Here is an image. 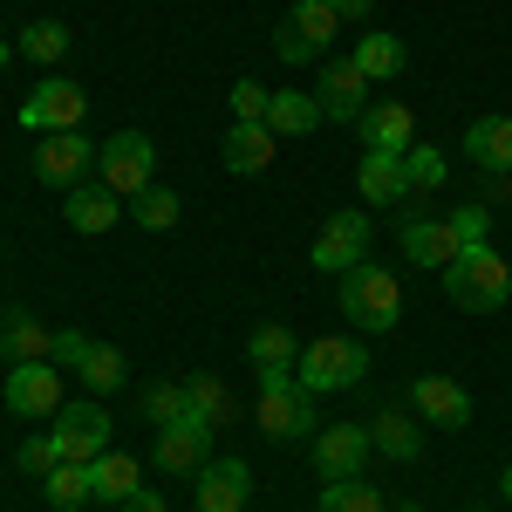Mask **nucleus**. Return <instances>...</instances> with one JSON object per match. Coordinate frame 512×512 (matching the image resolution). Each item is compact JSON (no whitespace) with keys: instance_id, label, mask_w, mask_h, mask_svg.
I'll use <instances>...</instances> for the list:
<instances>
[{"instance_id":"f257e3e1","label":"nucleus","mask_w":512,"mask_h":512,"mask_svg":"<svg viewBox=\"0 0 512 512\" xmlns=\"http://www.w3.org/2000/svg\"><path fill=\"white\" fill-rule=\"evenodd\" d=\"M444 301H451L458 315H499V308L512 301V260L492 246V239L465 246V253L444 267Z\"/></svg>"},{"instance_id":"f03ea898","label":"nucleus","mask_w":512,"mask_h":512,"mask_svg":"<svg viewBox=\"0 0 512 512\" xmlns=\"http://www.w3.org/2000/svg\"><path fill=\"white\" fill-rule=\"evenodd\" d=\"M260 376V403H253V424L274 437V444H294V437H315L321 431V410L315 396L301 390L294 369H253Z\"/></svg>"},{"instance_id":"7ed1b4c3","label":"nucleus","mask_w":512,"mask_h":512,"mask_svg":"<svg viewBox=\"0 0 512 512\" xmlns=\"http://www.w3.org/2000/svg\"><path fill=\"white\" fill-rule=\"evenodd\" d=\"M342 315L362 335H390L396 321H403V280L390 267H376V260H355L349 274H342Z\"/></svg>"},{"instance_id":"20e7f679","label":"nucleus","mask_w":512,"mask_h":512,"mask_svg":"<svg viewBox=\"0 0 512 512\" xmlns=\"http://www.w3.org/2000/svg\"><path fill=\"white\" fill-rule=\"evenodd\" d=\"M294 376H301V390H308V396L355 390V383L369 376V349H362L355 335H315V342H301Z\"/></svg>"},{"instance_id":"39448f33","label":"nucleus","mask_w":512,"mask_h":512,"mask_svg":"<svg viewBox=\"0 0 512 512\" xmlns=\"http://www.w3.org/2000/svg\"><path fill=\"white\" fill-rule=\"evenodd\" d=\"M335 35H342V14H335L328 0H294L287 21L274 28V55L287 62V69H308V62L328 55V41H335Z\"/></svg>"},{"instance_id":"423d86ee","label":"nucleus","mask_w":512,"mask_h":512,"mask_svg":"<svg viewBox=\"0 0 512 512\" xmlns=\"http://www.w3.org/2000/svg\"><path fill=\"white\" fill-rule=\"evenodd\" d=\"M96 178L117 198H137L144 185H158V144L144 130H117L110 144H96Z\"/></svg>"},{"instance_id":"0eeeda50","label":"nucleus","mask_w":512,"mask_h":512,"mask_svg":"<svg viewBox=\"0 0 512 512\" xmlns=\"http://www.w3.org/2000/svg\"><path fill=\"white\" fill-rule=\"evenodd\" d=\"M369 212H355V205H342V212H328V226L315 233V246H308V267H321V274H349L355 260L369 253Z\"/></svg>"},{"instance_id":"6e6552de","label":"nucleus","mask_w":512,"mask_h":512,"mask_svg":"<svg viewBox=\"0 0 512 512\" xmlns=\"http://www.w3.org/2000/svg\"><path fill=\"white\" fill-rule=\"evenodd\" d=\"M396 239H403V260H410V267H431V274H444V267L465 253L458 226L437 219V212H403V219H396Z\"/></svg>"},{"instance_id":"1a4fd4ad","label":"nucleus","mask_w":512,"mask_h":512,"mask_svg":"<svg viewBox=\"0 0 512 512\" xmlns=\"http://www.w3.org/2000/svg\"><path fill=\"white\" fill-rule=\"evenodd\" d=\"M96 171V144L82 137V130H48L35 137V178L41 185H55V192H69Z\"/></svg>"},{"instance_id":"9d476101","label":"nucleus","mask_w":512,"mask_h":512,"mask_svg":"<svg viewBox=\"0 0 512 512\" xmlns=\"http://www.w3.org/2000/svg\"><path fill=\"white\" fill-rule=\"evenodd\" d=\"M48 431H55V444H62L69 465H96V458L110 451V410H103V403H62Z\"/></svg>"},{"instance_id":"9b49d317","label":"nucleus","mask_w":512,"mask_h":512,"mask_svg":"<svg viewBox=\"0 0 512 512\" xmlns=\"http://www.w3.org/2000/svg\"><path fill=\"white\" fill-rule=\"evenodd\" d=\"M82 117H89V96H82L69 76H48L35 96L21 103V130H28V137H48V130H82Z\"/></svg>"},{"instance_id":"f8f14e48","label":"nucleus","mask_w":512,"mask_h":512,"mask_svg":"<svg viewBox=\"0 0 512 512\" xmlns=\"http://www.w3.org/2000/svg\"><path fill=\"white\" fill-rule=\"evenodd\" d=\"M0 396H7V410H14L21 424L55 417V410H62V369H55V362H14Z\"/></svg>"},{"instance_id":"ddd939ff","label":"nucleus","mask_w":512,"mask_h":512,"mask_svg":"<svg viewBox=\"0 0 512 512\" xmlns=\"http://www.w3.org/2000/svg\"><path fill=\"white\" fill-rule=\"evenodd\" d=\"M369 89H376V82L362 76L355 62H321V82H315L321 123H362V110H369Z\"/></svg>"},{"instance_id":"4468645a","label":"nucleus","mask_w":512,"mask_h":512,"mask_svg":"<svg viewBox=\"0 0 512 512\" xmlns=\"http://www.w3.org/2000/svg\"><path fill=\"white\" fill-rule=\"evenodd\" d=\"M151 458H158V472H164V478H192L198 465L212 458V424L185 410L178 424H164V431H158V451H151Z\"/></svg>"},{"instance_id":"2eb2a0df","label":"nucleus","mask_w":512,"mask_h":512,"mask_svg":"<svg viewBox=\"0 0 512 512\" xmlns=\"http://www.w3.org/2000/svg\"><path fill=\"white\" fill-rule=\"evenodd\" d=\"M198 485V512H246V492H253V472H246V458H205L192 472Z\"/></svg>"},{"instance_id":"dca6fc26","label":"nucleus","mask_w":512,"mask_h":512,"mask_svg":"<svg viewBox=\"0 0 512 512\" xmlns=\"http://www.w3.org/2000/svg\"><path fill=\"white\" fill-rule=\"evenodd\" d=\"M369 424H321L315 431V472L321 478H362L369 465Z\"/></svg>"},{"instance_id":"f3484780","label":"nucleus","mask_w":512,"mask_h":512,"mask_svg":"<svg viewBox=\"0 0 512 512\" xmlns=\"http://www.w3.org/2000/svg\"><path fill=\"white\" fill-rule=\"evenodd\" d=\"M410 403H417V417L437 424V431H465L472 424V396H465V383H451V376H417L410 383Z\"/></svg>"},{"instance_id":"a211bd4d","label":"nucleus","mask_w":512,"mask_h":512,"mask_svg":"<svg viewBox=\"0 0 512 512\" xmlns=\"http://www.w3.org/2000/svg\"><path fill=\"white\" fill-rule=\"evenodd\" d=\"M62 219L76 226V233H110L123 219V198L103 185V178H82V185H69L62 192Z\"/></svg>"},{"instance_id":"6ab92c4d","label":"nucleus","mask_w":512,"mask_h":512,"mask_svg":"<svg viewBox=\"0 0 512 512\" xmlns=\"http://www.w3.org/2000/svg\"><path fill=\"white\" fill-rule=\"evenodd\" d=\"M355 192H362V205H403V198H410L403 151H362V164H355Z\"/></svg>"},{"instance_id":"aec40b11","label":"nucleus","mask_w":512,"mask_h":512,"mask_svg":"<svg viewBox=\"0 0 512 512\" xmlns=\"http://www.w3.org/2000/svg\"><path fill=\"white\" fill-rule=\"evenodd\" d=\"M355 130H362V151H410V144H417L410 103H369Z\"/></svg>"},{"instance_id":"412c9836","label":"nucleus","mask_w":512,"mask_h":512,"mask_svg":"<svg viewBox=\"0 0 512 512\" xmlns=\"http://www.w3.org/2000/svg\"><path fill=\"white\" fill-rule=\"evenodd\" d=\"M465 158L485 171V178H512V117H478L465 130Z\"/></svg>"},{"instance_id":"4be33fe9","label":"nucleus","mask_w":512,"mask_h":512,"mask_svg":"<svg viewBox=\"0 0 512 512\" xmlns=\"http://www.w3.org/2000/svg\"><path fill=\"white\" fill-rule=\"evenodd\" d=\"M274 151H280V137L267 123H233V130H226V171H233V178H260V171L274 164Z\"/></svg>"},{"instance_id":"5701e85b","label":"nucleus","mask_w":512,"mask_h":512,"mask_svg":"<svg viewBox=\"0 0 512 512\" xmlns=\"http://www.w3.org/2000/svg\"><path fill=\"white\" fill-rule=\"evenodd\" d=\"M369 444L396 458V465H417L424 458V417H403V410H383L376 424H369Z\"/></svg>"},{"instance_id":"b1692460","label":"nucleus","mask_w":512,"mask_h":512,"mask_svg":"<svg viewBox=\"0 0 512 512\" xmlns=\"http://www.w3.org/2000/svg\"><path fill=\"white\" fill-rule=\"evenodd\" d=\"M267 130H274V137H308V130H321L315 89H274V96H267Z\"/></svg>"},{"instance_id":"393cba45","label":"nucleus","mask_w":512,"mask_h":512,"mask_svg":"<svg viewBox=\"0 0 512 512\" xmlns=\"http://www.w3.org/2000/svg\"><path fill=\"white\" fill-rule=\"evenodd\" d=\"M89 485H96V499H103V506H130V499L144 492V472H137V458L103 451V458L89 465Z\"/></svg>"},{"instance_id":"a878e982","label":"nucleus","mask_w":512,"mask_h":512,"mask_svg":"<svg viewBox=\"0 0 512 512\" xmlns=\"http://www.w3.org/2000/svg\"><path fill=\"white\" fill-rule=\"evenodd\" d=\"M48 349H55V328L35 315H0V355L7 362H48Z\"/></svg>"},{"instance_id":"bb28decb","label":"nucleus","mask_w":512,"mask_h":512,"mask_svg":"<svg viewBox=\"0 0 512 512\" xmlns=\"http://www.w3.org/2000/svg\"><path fill=\"white\" fill-rule=\"evenodd\" d=\"M349 62L369 82H396V76H403V62H410V48H403V35H383V28H376V35H362L349 48Z\"/></svg>"},{"instance_id":"cd10ccee","label":"nucleus","mask_w":512,"mask_h":512,"mask_svg":"<svg viewBox=\"0 0 512 512\" xmlns=\"http://www.w3.org/2000/svg\"><path fill=\"white\" fill-rule=\"evenodd\" d=\"M185 410H192V417H205L212 431H219V424H233V417H239L233 390H226L219 376H185Z\"/></svg>"},{"instance_id":"c85d7f7f","label":"nucleus","mask_w":512,"mask_h":512,"mask_svg":"<svg viewBox=\"0 0 512 512\" xmlns=\"http://www.w3.org/2000/svg\"><path fill=\"white\" fill-rule=\"evenodd\" d=\"M246 362H253V369H294V362H301V342H294V328H280V321L253 328V342H246Z\"/></svg>"},{"instance_id":"c756f323","label":"nucleus","mask_w":512,"mask_h":512,"mask_svg":"<svg viewBox=\"0 0 512 512\" xmlns=\"http://www.w3.org/2000/svg\"><path fill=\"white\" fill-rule=\"evenodd\" d=\"M41 499H48L55 512H76V506H89V499H96V485H89V465H69V458H62L55 472L41 478Z\"/></svg>"},{"instance_id":"7c9ffc66","label":"nucleus","mask_w":512,"mask_h":512,"mask_svg":"<svg viewBox=\"0 0 512 512\" xmlns=\"http://www.w3.org/2000/svg\"><path fill=\"white\" fill-rule=\"evenodd\" d=\"M178 205H185V198L164 192V185H144L137 198H123V212H130L144 233H171V226H178Z\"/></svg>"},{"instance_id":"2f4dec72","label":"nucleus","mask_w":512,"mask_h":512,"mask_svg":"<svg viewBox=\"0 0 512 512\" xmlns=\"http://www.w3.org/2000/svg\"><path fill=\"white\" fill-rule=\"evenodd\" d=\"M82 390H96V396H110V390H123L130 383V362H123V349H110V342H96V349L82 355Z\"/></svg>"},{"instance_id":"473e14b6","label":"nucleus","mask_w":512,"mask_h":512,"mask_svg":"<svg viewBox=\"0 0 512 512\" xmlns=\"http://www.w3.org/2000/svg\"><path fill=\"white\" fill-rule=\"evenodd\" d=\"M321 512H390V506H383V492L369 478H328L321 485Z\"/></svg>"},{"instance_id":"72a5a7b5","label":"nucleus","mask_w":512,"mask_h":512,"mask_svg":"<svg viewBox=\"0 0 512 512\" xmlns=\"http://www.w3.org/2000/svg\"><path fill=\"white\" fill-rule=\"evenodd\" d=\"M21 55L41 62V69H55V62L69 55V28H62V21H35V28H21Z\"/></svg>"},{"instance_id":"f704fd0d","label":"nucleus","mask_w":512,"mask_h":512,"mask_svg":"<svg viewBox=\"0 0 512 512\" xmlns=\"http://www.w3.org/2000/svg\"><path fill=\"white\" fill-rule=\"evenodd\" d=\"M137 417H144L151 431L178 424V417H185V383H151V390H144V403H137Z\"/></svg>"},{"instance_id":"c9c22d12","label":"nucleus","mask_w":512,"mask_h":512,"mask_svg":"<svg viewBox=\"0 0 512 512\" xmlns=\"http://www.w3.org/2000/svg\"><path fill=\"white\" fill-rule=\"evenodd\" d=\"M403 171H410V192L431 198L437 185H444V151H431V144H410V151H403Z\"/></svg>"},{"instance_id":"e433bc0d","label":"nucleus","mask_w":512,"mask_h":512,"mask_svg":"<svg viewBox=\"0 0 512 512\" xmlns=\"http://www.w3.org/2000/svg\"><path fill=\"white\" fill-rule=\"evenodd\" d=\"M55 465H62V444H55V431L21 437V472H28V478H48Z\"/></svg>"},{"instance_id":"4c0bfd02","label":"nucleus","mask_w":512,"mask_h":512,"mask_svg":"<svg viewBox=\"0 0 512 512\" xmlns=\"http://www.w3.org/2000/svg\"><path fill=\"white\" fill-rule=\"evenodd\" d=\"M267 96H274V89H260L253 76H239L233 96H226V103H233V123H267Z\"/></svg>"},{"instance_id":"58836bf2","label":"nucleus","mask_w":512,"mask_h":512,"mask_svg":"<svg viewBox=\"0 0 512 512\" xmlns=\"http://www.w3.org/2000/svg\"><path fill=\"white\" fill-rule=\"evenodd\" d=\"M96 349V342H89V335H82V328H55V349H48V362H55V369H82V355Z\"/></svg>"},{"instance_id":"ea45409f","label":"nucleus","mask_w":512,"mask_h":512,"mask_svg":"<svg viewBox=\"0 0 512 512\" xmlns=\"http://www.w3.org/2000/svg\"><path fill=\"white\" fill-rule=\"evenodd\" d=\"M451 226H458V239H465V246H478V239L492 233V212H485V205H465V212H458Z\"/></svg>"},{"instance_id":"a19ab883","label":"nucleus","mask_w":512,"mask_h":512,"mask_svg":"<svg viewBox=\"0 0 512 512\" xmlns=\"http://www.w3.org/2000/svg\"><path fill=\"white\" fill-rule=\"evenodd\" d=\"M123 512H171V506H164V492H151V485H144V492H137Z\"/></svg>"},{"instance_id":"79ce46f5","label":"nucleus","mask_w":512,"mask_h":512,"mask_svg":"<svg viewBox=\"0 0 512 512\" xmlns=\"http://www.w3.org/2000/svg\"><path fill=\"white\" fill-rule=\"evenodd\" d=\"M328 7H335L342 21H369V7H376V0H328Z\"/></svg>"},{"instance_id":"37998d69","label":"nucleus","mask_w":512,"mask_h":512,"mask_svg":"<svg viewBox=\"0 0 512 512\" xmlns=\"http://www.w3.org/2000/svg\"><path fill=\"white\" fill-rule=\"evenodd\" d=\"M499 485H506V506H512V465H506V478H499Z\"/></svg>"},{"instance_id":"c03bdc74","label":"nucleus","mask_w":512,"mask_h":512,"mask_svg":"<svg viewBox=\"0 0 512 512\" xmlns=\"http://www.w3.org/2000/svg\"><path fill=\"white\" fill-rule=\"evenodd\" d=\"M390 512H417V506H410V499H403V506H390Z\"/></svg>"},{"instance_id":"a18cd8bd","label":"nucleus","mask_w":512,"mask_h":512,"mask_svg":"<svg viewBox=\"0 0 512 512\" xmlns=\"http://www.w3.org/2000/svg\"><path fill=\"white\" fill-rule=\"evenodd\" d=\"M7 55H14V48H7V41H0V62H7Z\"/></svg>"},{"instance_id":"49530a36","label":"nucleus","mask_w":512,"mask_h":512,"mask_svg":"<svg viewBox=\"0 0 512 512\" xmlns=\"http://www.w3.org/2000/svg\"><path fill=\"white\" fill-rule=\"evenodd\" d=\"M192 512H198V506H192Z\"/></svg>"}]
</instances>
